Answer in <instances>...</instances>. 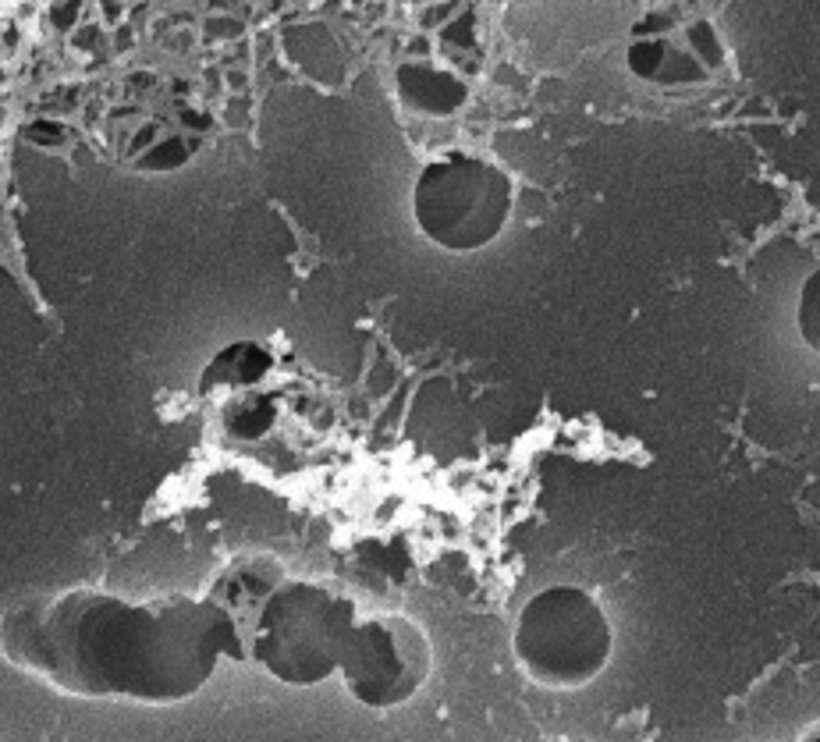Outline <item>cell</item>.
<instances>
[{
  "label": "cell",
  "mask_w": 820,
  "mask_h": 742,
  "mask_svg": "<svg viewBox=\"0 0 820 742\" xmlns=\"http://www.w3.org/2000/svg\"><path fill=\"white\" fill-rule=\"evenodd\" d=\"M512 654L540 689L572 693L604 675L615 654V625L600 597L579 583L536 590L512 629Z\"/></svg>",
  "instance_id": "obj_3"
},
{
  "label": "cell",
  "mask_w": 820,
  "mask_h": 742,
  "mask_svg": "<svg viewBox=\"0 0 820 742\" xmlns=\"http://www.w3.org/2000/svg\"><path fill=\"white\" fill-rule=\"evenodd\" d=\"M288 576H292L288 565L270 551H242L217 568V576L210 579L203 597L217 607V614H221L228 629V643H231L228 661L252 664V643L259 633L263 607Z\"/></svg>",
  "instance_id": "obj_6"
},
{
  "label": "cell",
  "mask_w": 820,
  "mask_h": 742,
  "mask_svg": "<svg viewBox=\"0 0 820 742\" xmlns=\"http://www.w3.org/2000/svg\"><path fill=\"white\" fill-rule=\"evenodd\" d=\"M813 735H820V724H813V728H806V731H802V738H813Z\"/></svg>",
  "instance_id": "obj_8"
},
{
  "label": "cell",
  "mask_w": 820,
  "mask_h": 742,
  "mask_svg": "<svg viewBox=\"0 0 820 742\" xmlns=\"http://www.w3.org/2000/svg\"><path fill=\"white\" fill-rule=\"evenodd\" d=\"M795 327H799L802 345H806L813 356H820V267L802 281V288H799Z\"/></svg>",
  "instance_id": "obj_7"
},
{
  "label": "cell",
  "mask_w": 820,
  "mask_h": 742,
  "mask_svg": "<svg viewBox=\"0 0 820 742\" xmlns=\"http://www.w3.org/2000/svg\"><path fill=\"white\" fill-rule=\"evenodd\" d=\"M362 604L331 579L288 576L263 607L252 664L273 682L309 689L341 675Z\"/></svg>",
  "instance_id": "obj_2"
},
{
  "label": "cell",
  "mask_w": 820,
  "mask_h": 742,
  "mask_svg": "<svg viewBox=\"0 0 820 742\" xmlns=\"http://www.w3.org/2000/svg\"><path fill=\"white\" fill-rule=\"evenodd\" d=\"M433 671V643L423 625L391 607H366L345 664L341 682L366 710H395L409 703Z\"/></svg>",
  "instance_id": "obj_5"
},
{
  "label": "cell",
  "mask_w": 820,
  "mask_h": 742,
  "mask_svg": "<svg viewBox=\"0 0 820 742\" xmlns=\"http://www.w3.org/2000/svg\"><path fill=\"white\" fill-rule=\"evenodd\" d=\"M412 210L419 231L433 245L476 252L501 235L512 210V182L494 163L451 153L423 167Z\"/></svg>",
  "instance_id": "obj_4"
},
{
  "label": "cell",
  "mask_w": 820,
  "mask_h": 742,
  "mask_svg": "<svg viewBox=\"0 0 820 742\" xmlns=\"http://www.w3.org/2000/svg\"><path fill=\"white\" fill-rule=\"evenodd\" d=\"M0 647L15 668L61 693L149 707L192 700L231 650L203 593L128 600L89 586L11 607Z\"/></svg>",
  "instance_id": "obj_1"
}]
</instances>
